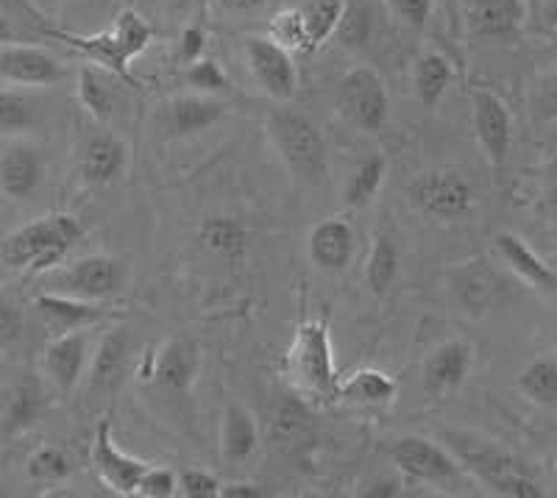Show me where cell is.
Wrapping results in <instances>:
<instances>
[{
  "instance_id": "1",
  "label": "cell",
  "mask_w": 557,
  "mask_h": 498,
  "mask_svg": "<svg viewBox=\"0 0 557 498\" xmlns=\"http://www.w3.org/2000/svg\"><path fill=\"white\" fill-rule=\"evenodd\" d=\"M444 446L469 476L496 496L507 498H544V487L530 468L494 440L469 432H444Z\"/></svg>"
},
{
  "instance_id": "2",
  "label": "cell",
  "mask_w": 557,
  "mask_h": 498,
  "mask_svg": "<svg viewBox=\"0 0 557 498\" xmlns=\"http://www.w3.org/2000/svg\"><path fill=\"white\" fill-rule=\"evenodd\" d=\"M84 237L82 223L67 212L37 217V221L20 226L0 246V259L14 271H26L28 276L51 273L64 262L70 248Z\"/></svg>"
},
{
  "instance_id": "3",
  "label": "cell",
  "mask_w": 557,
  "mask_h": 498,
  "mask_svg": "<svg viewBox=\"0 0 557 498\" xmlns=\"http://www.w3.org/2000/svg\"><path fill=\"white\" fill-rule=\"evenodd\" d=\"M285 376L298 396L318 401V404H332V401H337L341 378H337L326 323H298L290 348L285 353Z\"/></svg>"
},
{
  "instance_id": "4",
  "label": "cell",
  "mask_w": 557,
  "mask_h": 498,
  "mask_svg": "<svg viewBox=\"0 0 557 498\" xmlns=\"http://www.w3.org/2000/svg\"><path fill=\"white\" fill-rule=\"evenodd\" d=\"M268 134H271L278 159L285 162L298 184L315 187L323 182L330 171L326 139L310 114L298 112V109H276L268 117Z\"/></svg>"
},
{
  "instance_id": "5",
  "label": "cell",
  "mask_w": 557,
  "mask_h": 498,
  "mask_svg": "<svg viewBox=\"0 0 557 498\" xmlns=\"http://www.w3.org/2000/svg\"><path fill=\"white\" fill-rule=\"evenodd\" d=\"M53 37H57L59 42L67 45V48H73V51L84 53L92 64H101L103 70H109L114 76H121L123 82L134 84L128 67H132L134 59L151 45L153 28L148 26L146 20L139 17L137 12L126 9V12H121L114 17L109 32L92 34V37H76V34L53 32Z\"/></svg>"
},
{
  "instance_id": "6",
  "label": "cell",
  "mask_w": 557,
  "mask_h": 498,
  "mask_svg": "<svg viewBox=\"0 0 557 498\" xmlns=\"http://www.w3.org/2000/svg\"><path fill=\"white\" fill-rule=\"evenodd\" d=\"M48 278H51L53 292L101 303L126 287L128 265L123 259L109 257V253H89V257L70 262L67 267H53Z\"/></svg>"
},
{
  "instance_id": "7",
  "label": "cell",
  "mask_w": 557,
  "mask_h": 498,
  "mask_svg": "<svg viewBox=\"0 0 557 498\" xmlns=\"http://www.w3.org/2000/svg\"><path fill=\"white\" fill-rule=\"evenodd\" d=\"M335 109L357 132H382L391 117V95L376 70L357 67L337 82Z\"/></svg>"
},
{
  "instance_id": "8",
  "label": "cell",
  "mask_w": 557,
  "mask_h": 498,
  "mask_svg": "<svg viewBox=\"0 0 557 498\" xmlns=\"http://www.w3.org/2000/svg\"><path fill=\"white\" fill-rule=\"evenodd\" d=\"M407 201L435 221H460L474 209V187L460 171L435 167L407 184Z\"/></svg>"
},
{
  "instance_id": "9",
  "label": "cell",
  "mask_w": 557,
  "mask_h": 498,
  "mask_svg": "<svg viewBox=\"0 0 557 498\" xmlns=\"http://www.w3.org/2000/svg\"><path fill=\"white\" fill-rule=\"evenodd\" d=\"M391 460L405 480L418 482V485L451 487L466 473L449 448L418 435L399 437V440L393 443Z\"/></svg>"
},
{
  "instance_id": "10",
  "label": "cell",
  "mask_w": 557,
  "mask_h": 498,
  "mask_svg": "<svg viewBox=\"0 0 557 498\" xmlns=\"http://www.w3.org/2000/svg\"><path fill=\"white\" fill-rule=\"evenodd\" d=\"M449 292L469 315L480 318L499 307L510 292L507 278L487 259H469L446 273Z\"/></svg>"
},
{
  "instance_id": "11",
  "label": "cell",
  "mask_w": 557,
  "mask_h": 498,
  "mask_svg": "<svg viewBox=\"0 0 557 498\" xmlns=\"http://www.w3.org/2000/svg\"><path fill=\"white\" fill-rule=\"evenodd\" d=\"M243 57L253 82L260 84L262 92L271 95L273 101H293L298 92V70L290 51L273 42L271 37H246L243 39Z\"/></svg>"
},
{
  "instance_id": "12",
  "label": "cell",
  "mask_w": 557,
  "mask_h": 498,
  "mask_svg": "<svg viewBox=\"0 0 557 498\" xmlns=\"http://www.w3.org/2000/svg\"><path fill=\"white\" fill-rule=\"evenodd\" d=\"M92 357V328H76L53 335L42 351V371L59 396H73Z\"/></svg>"
},
{
  "instance_id": "13",
  "label": "cell",
  "mask_w": 557,
  "mask_h": 498,
  "mask_svg": "<svg viewBox=\"0 0 557 498\" xmlns=\"http://www.w3.org/2000/svg\"><path fill=\"white\" fill-rule=\"evenodd\" d=\"M223 117H226V103L218 101L215 95L203 92L173 95L157 109L159 132L171 139L196 137V134L218 126Z\"/></svg>"
},
{
  "instance_id": "14",
  "label": "cell",
  "mask_w": 557,
  "mask_h": 498,
  "mask_svg": "<svg viewBox=\"0 0 557 498\" xmlns=\"http://www.w3.org/2000/svg\"><path fill=\"white\" fill-rule=\"evenodd\" d=\"M45 178V153L28 137L9 139L0 148V192L12 201L37 196Z\"/></svg>"
},
{
  "instance_id": "15",
  "label": "cell",
  "mask_w": 557,
  "mask_h": 498,
  "mask_svg": "<svg viewBox=\"0 0 557 498\" xmlns=\"http://www.w3.org/2000/svg\"><path fill=\"white\" fill-rule=\"evenodd\" d=\"M92 468H96L98 480L117 496H137L139 480L148 471V462L137 460V457L126 455L123 448H117L112 437V423H98L96 440H92Z\"/></svg>"
},
{
  "instance_id": "16",
  "label": "cell",
  "mask_w": 557,
  "mask_h": 498,
  "mask_svg": "<svg viewBox=\"0 0 557 498\" xmlns=\"http://www.w3.org/2000/svg\"><path fill=\"white\" fill-rule=\"evenodd\" d=\"M471 107H474V132L482 153L494 167H502L510 153L513 142V117L510 109L499 95L491 89H474L471 92Z\"/></svg>"
},
{
  "instance_id": "17",
  "label": "cell",
  "mask_w": 557,
  "mask_h": 498,
  "mask_svg": "<svg viewBox=\"0 0 557 498\" xmlns=\"http://www.w3.org/2000/svg\"><path fill=\"white\" fill-rule=\"evenodd\" d=\"M67 76L64 64L37 45H0V78L20 87H51Z\"/></svg>"
},
{
  "instance_id": "18",
  "label": "cell",
  "mask_w": 557,
  "mask_h": 498,
  "mask_svg": "<svg viewBox=\"0 0 557 498\" xmlns=\"http://www.w3.org/2000/svg\"><path fill=\"white\" fill-rule=\"evenodd\" d=\"M201 373V348L190 337H173L157 348V365L148 387H157L171 396H187Z\"/></svg>"
},
{
  "instance_id": "19",
  "label": "cell",
  "mask_w": 557,
  "mask_h": 498,
  "mask_svg": "<svg viewBox=\"0 0 557 498\" xmlns=\"http://www.w3.org/2000/svg\"><path fill=\"white\" fill-rule=\"evenodd\" d=\"M474 348L466 340H446L432 348L421 362V387L426 396H446L469 378Z\"/></svg>"
},
{
  "instance_id": "20",
  "label": "cell",
  "mask_w": 557,
  "mask_h": 498,
  "mask_svg": "<svg viewBox=\"0 0 557 498\" xmlns=\"http://www.w3.org/2000/svg\"><path fill=\"white\" fill-rule=\"evenodd\" d=\"M51 407V390L45 385L37 373H23L7 393L3 412H0V429L3 435L14 437L23 435L42 421V415Z\"/></svg>"
},
{
  "instance_id": "21",
  "label": "cell",
  "mask_w": 557,
  "mask_h": 498,
  "mask_svg": "<svg viewBox=\"0 0 557 498\" xmlns=\"http://www.w3.org/2000/svg\"><path fill=\"white\" fill-rule=\"evenodd\" d=\"M355 228L346 217H323L310 228L307 237V253L310 262L321 271H346L351 257H355Z\"/></svg>"
},
{
  "instance_id": "22",
  "label": "cell",
  "mask_w": 557,
  "mask_h": 498,
  "mask_svg": "<svg viewBox=\"0 0 557 498\" xmlns=\"http://www.w3.org/2000/svg\"><path fill=\"white\" fill-rule=\"evenodd\" d=\"M221 460L226 465H243L260 451V426L257 418L240 401H228L221 415V435H218Z\"/></svg>"
},
{
  "instance_id": "23",
  "label": "cell",
  "mask_w": 557,
  "mask_h": 498,
  "mask_svg": "<svg viewBox=\"0 0 557 498\" xmlns=\"http://www.w3.org/2000/svg\"><path fill=\"white\" fill-rule=\"evenodd\" d=\"M34 307L42 315L45 326L51 328L53 335L64 332H76V328H92L101 321H107V310L101 303L82 301V298L62 296V292L45 290L34 298Z\"/></svg>"
},
{
  "instance_id": "24",
  "label": "cell",
  "mask_w": 557,
  "mask_h": 498,
  "mask_svg": "<svg viewBox=\"0 0 557 498\" xmlns=\"http://www.w3.org/2000/svg\"><path fill=\"white\" fill-rule=\"evenodd\" d=\"M128 353H132V332L128 328H109L98 343L96 353L89 357V390H117L123 376H126Z\"/></svg>"
},
{
  "instance_id": "25",
  "label": "cell",
  "mask_w": 557,
  "mask_h": 498,
  "mask_svg": "<svg viewBox=\"0 0 557 498\" xmlns=\"http://www.w3.org/2000/svg\"><path fill=\"white\" fill-rule=\"evenodd\" d=\"M128 164V148L121 137H114V134L101 132L96 137L87 139V146L82 151V164H78V171H82L84 184L89 187H107L112 184L114 178H121L123 171H126Z\"/></svg>"
},
{
  "instance_id": "26",
  "label": "cell",
  "mask_w": 557,
  "mask_h": 498,
  "mask_svg": "<svg viewBox=\"0 0 557 498\" xmlns=\"http://www.w3.org/2000/svg\"><path fill=\"white\" fill-rule=\"evenodd\" d=\"M466 17L476 37L507 39L524 23V0H466Z\"/></svg>"
},
{
  "instance_id": "27",
  "label": "cell",
  "mask_w": 557,
  "mask_h": 498,
  "mask_svg": "<svg viewBox=\"0 0 557 498\" xmlns=\"http://www.w3.org/2000/svg\"><path fill=\"white\" fill-rule=\"evenodd\" d=\"M496 251H499L502 262H505L521 282L532 284L535 290L544 292H557V271L549 267L539 253L532 251L521 237L505 232L496 237Z\"/></svg>"
},
{
  "instance_id": "28",
  "label": "cell",
  "mask_w": 557,
  "mask_h": 498,
  "mask_svg": "<svg viewBox=\"0 0 557 498\" xmlns=\"http://www.w3.org/2000/svg\"><path fill=\"white\" fill-rule=\"evenodd\" d=\"M396 378L387 376L385 371H376V368H360L348 378H343L337 385V398L348 401V404H362V407H382L391 404L396 398Z\"/></svg>"
},
{
  "instance_id": "29",
  "label": "cell",
  "mask_w": 557,
  "mask_h": 498,
  "mask_svg": "<svg viewBox=\"0 0 557 498\" xmlns=\"http://www.w3.org/2000/svg\"><path fill=\"white\" fill-rule=\"evenodd\" d=\"M451 78H455V67H451L449 59L444 53L426 51L412 70V87H416L418 103L424 109H435L444 101L446 89L451 87Z\"/></svg>"
},
{
  "instance_id": "30",
  "label": "cell",
  "mask_w": 557,
  "mask_h": 498,
  "mask_svg": "<svg viewBox=\"0 0 557 498\" xmlns=\"http://www.w3.org/2000/svg\"><path fill=\"white\" fill-rule=\"evenodd\" d=\"M107 73L109 70L92 62L82 64L78 70V103L98 123H109L114 114V92L109 87Z\"/></svg>"
},
{
  "instance_id": "31",
  "label": "cell",
  "mask_w": 557,
  "mask_h": 498,
  "mask_svg": "<svg viewBox=\"0 0 557 498\" xmlns=\"http://www.w3.org/2000/svg\"><path fill=\"white\" fill-rule=\"evenodd\" d=\"M521 396L532 401L541 410H549L557 415V360L539 357L532 360L516 378Z\"/></svg>"
},
{
  "instance_id": "32",
  "label": "cell",
  "mask_w": 557,
  "mask_h": 498,
  "mask_svg": "<svg viewBox=\"0 0 557 498\" xmlns=\"http://www.w3.org/2000/svg\"><path fill=\"white\" fill-rule=\"evenodd\" d=\"M196 237L207 251L218 253V257H240L248 246V228L243 226L237 217H207L201 226L196 228Z\"/></svg>"
},
{
  "instance_id": "33",
  "label": "cell",
  "mask_w": 557,
  "mask_h": 498,
  "mask_svg": "<svg viewBox=\"0 0 557 498\" xmlns=\"http://www.w3.org/2000/svg\"><path fill=\"white\" fill-rule=\"evenodd\" d=\"M39 126L37 103L23 92L0 89V137H28Z\"/></svg>"
},
{
  "instance_id": "34",
  "label": "cell",
  "mask_w": 557,
  "mask_h": 498,
  "mask_svg": "<svg viewBox=\"0 0 557 498\" xmlns=\"http://www.w3.org/2000/svg\"><path fill=\"white\" fill-rule=\"evenodd\" d=\"M387 176V159L382 153H374V157L362 159L357 164V171L348 178L346 189H343V201L351 209H362L374 201L376 192H380L382 182Z\"/></svg>"
},
{
  "instance_id": "35",
  "label": "cell",
  "mask_w": 557,
  "mask_h": 498,
  "mask_svg": "<svg viewBox=\"0 0 557 498\" xmlns=\"http://www.w3.org/2000/svg\"><path fill=\"white\" fill-rule=\"evenodd\" d=\"M399 276V248L387 234H376L374 248L366 262V284L374 296H385Z\"/></svg>"
},
{
  "instance_id": "36",
  "label": "cell",
  "mask_w": 557,
  "mask_h": 498,
  "mask_svg": "<svg viewBox=\"0 0 557 498\" xmlns=\"http://www.w3.org/2000/svg\"><path fill=\"white\" fill-rule=\"evenodd\" d=\"M374 32V9L368 0H346L335 37L343 48H362Z\"/></svg>"
},
{
  "instance_id": "37",
  "label": "cell",
  "mask_w": 557,
  "mask_h": 498,
  "mask_svg": "<svg viewBox=\"0 0 557 498\" xmlns=\"http://www.w3.org/2000/svg\"><path fill=\"white\" fill-rule=\"evenodd\" d=\"M343 7H346V0H310V3L301 9V12H305L307 39H310L312 53H315L326 39L335 37Z\"/></svg>"
},
{
  "instance_id": "38",
  "label": "cell",
  "mask_w": 557,
  "mask_h": 498,
  "mask_svg": "<svg viewBox=\"0 0 557 498\" xmlns=\"http://www.w3.org/2000/svg\"><path fill=\"white\" fill-rule=\"evenodd\" d=\"M271 39L278 42L287 51L305 53L310 57V39H307V26H305V12L301 9H282V12L273 14L271 20Z\"/></svg>"
},
{
  "instance_id": "39",
  "label": "cell",
  "mask_w": 557,
  "mask_h": 498,
  "mask_svg": "<svg viewBox=\"0 0 557 498\" xmlns=\"http://www.w3.org/2000/svg\"><path fill=\"white\" fill-rule=\"evenodd\" d=\"M28 480L34 482H64L73 473V462H70L67 451L59 446H39L34 448L26 460Z\"/></svg>"
},
{
  "instance_id": "40",
  "label": "cell",
  "mask_w": 557,
  "mask_h": 498,
  "mask_svg": "<svg viewBox=\"0 0 557 498\" xmlns=\"http://www.w3.org/2000/svg\"><path fill=\"white\" fill-rule=\"evenodd\" d=\"M187 84L203 95L228 92V76L215 59H198V62H193L187 67Z\"/></svg>"
},
{
  "instance_id": "41",
  "label": "cell",
  "mask_w": 557,
  "mask_h": 498,
  "mask_svg": "<svg viewBox=\"0 0 557 498\" xmlns=\"http://www.w3.org/2000/svg\"><path fill=\"white\" fill-rule=\"evenodd\" d=\"M26 332V315L20 310V303L0 292V348H12L23 340Z\"/></svg>"
},
{
  "instance_id": "42",
  "label": "cell",
  "mask_w": 557,
  "mask_h": 498,
  "mask_svg": "<svg viewBox=\"0 0 557 498\" xmlns=\"http://www.w3.org/2000/svg\"><path fill=\"white\" fill-rule=\"evenodd\" d=\"M532 117L541 123L557 121V70L541 76L532 89Z\"/></svg>"
},
{
  "instance_id": "43",
  "label": "cell",
  "mask_w": 557,
  "mask_h": 498,
  "mask_svg": "<svg viewBox=\"0 0 557 498\" xmlns=\"http://www.w3.org/2000/svg\"><path fill=\"white\" fill-rule=\"evenodd\" d=\"M137 496L143 498H173L178 496V473L171 468H151L139 480Z\"/></svg>"
},
{
  "instance_id": "44",
  "label": "cell",
  "mask_w": 557,
  "mask_h": 498,
  "mask_svg": "<svg viewBox=\"0 0 557 498\" xmlns=\"http://www.w3.org/2000/svg\"><path fill=\"white\" fill-rule=\"evenodd\" d=\"M223 482L212 476L209 471H198V468H187L178 473V496L184 498H218L221 496Z\"/></svg>"
},
{
  "instance_id": "45",
  "label": "cell",
  "mask_w": 557,
  "mask_h": 498,
  "mask_svg": "<svg viewBox=\"0 0 557 498\" xmlns=\"http://www.w3.org/2000/svg\"><path fill=\"white\" fill-rule=\"evenodd\" d=\"M432 3H435V0H387L391 12L410 28L426 26V20H430L432 14Z\"/></svg>"
},
{
  "instance_id": "46",
  "label": "cell",
  "mask_w": 557,
  "mask_h": 498,
  "mask_svg": "<svg viewBox=\"0 0 557 498\" xmlns=\"http://www.w3.org/2000/svg\"><path fill=\"white\" fill-rule=\"evenodd\" d=\"M203 45H207V34H203V28L201 26H187L182 32V37H178L176 59L182 64H187V67H190L193 62H198V59H201Z\"/></svg>"
},
{
  "instance_id": "47",
  "label": "cell",
  "mask_w": 557,
  "mask_h": 498,
  "mask_svg": "<svg viewBox=\"0 0 557 498\" xmlns=\"http://www.w3.org/2000/svg\"><path fill=\"white\" fill-rule=\"evenodd\" d=\"M218 498H265V490L253 482H228V485H221Z\"/></svg>"
},
{
  "instance_id": "48",
  "label": "cell",
  "mask_w": 557,
  "mask_h": 498,
  "mask_svg": "<svg viewBox=\"0 0 557 498\" xmlns=\"http://www.w3.org/2000/svg\"><path fill=\"white\" fill-rule=\"evenodd\" d=\"M153 365H157V348H148V351L139 353L137 365H134V378H137L139 385H151Z\"/></svg>"
},
{
  "instance_id": "49",
  "label": "cell",
  "mask_w": 557,
  "mask_h": 498,
  "mask_svg": "<svg viewBox=\"0 0 557 498\" xmlns=\"http://www.w3.org/2000/svg\"><path fill=\"white\" fill-rule=\"evenodd\" d=\"M360 496H371V498H393L399 496V482L393 480H374L368 485V490H360Z\"/></svg>"
},
{
  "instance_id": "50",
  "label": "cell",
  "mask_w": 557,
  "mask_h": 498,
  "mask_svg": "<svg viewBox=\"0 0 557 498\" xmlns=\"http://www.w3.org/2000/svg\"><path fill=\"white\" fill-rule=\"evenodd\" d=\"M221 3L223 12H232V14H248V12H257L268 3V0H218Z\"/></svg>"
},
{
  "instance_id": "51",
  "label": "cell",
  "mask_w": 557,
  "mask_h": 498,
  "mask_svg": "<svg viewBox=\"0 0 557 498\" xmlns=\"http://www.w3.org/2000/svg\"><path fill=\"white\" fill-rule=\"evenodd\" d=\"M544 198L552 209L557 212V157L552 159V164L546 167V176H544Z\"/></svg>"
},
{
  "instance_id": "52",
  "label": "cell",
  "mask_w": 557,
  "mask_h": 498,
  "mask_svg": "<svg viewBox=\"0 0 557 498\" xmlns=\"http://www.w3.org/2000/svg\"><path fill=\"white\" fill-rule=\"evenodd\" d=\"M7 42H23V39H20L17 32H14L12 23L0 14V45H7Z\"/></svg>"
},
{
  "instance_id": "53",
  "label": "cell",
  "mask_w": 557,
  "mask_h": 498,
  "mask_svg": "<svg viewBox=\"0 0 557 498\" xmlns=\"http://www.w3.org/2000/svg\"><path fill=\"white\" fill-rule=\"evenodd\" d=\"M544 20H546V26L555 28V32H557V0H549V3H546Z\"/></svg>"
},
{
  "instance_id": "54",
  "label": "cell",
  "mask_w": 557,
  "mask_h": 498,
  "mask_svg": "<svg viewBox=\"0 0 557 498\" xmlns=\"http://www.w3.org/2000/svg\"><path fill=\"white\" fill-rule=\"evenodd\" d=\"M7 496H9V490L3 485H0V498H7Z\"/></svg>"
},
{
  "instance_id": "55",
  "label": "cell",
  "mask_w": 557,
  "mask_h": 498,
  "mask_svg": "<svg viewBox=\"0 0 557 498\" xmlns=\"http://www.w3.org/2000/svg\"><path fill=\"white\" fill-rule=\"evenodd\" d=\"M0 7H3V0H0Z\"/></svg>"
}]
</instances>
